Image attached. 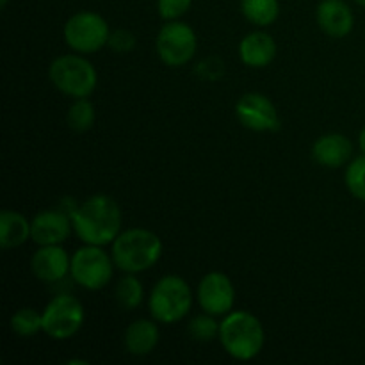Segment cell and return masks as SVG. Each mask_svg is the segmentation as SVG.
<instances>
[{"label": "cell", "mask_w": 365, "mask_h": 365, "mask_svg": "<svg viewBox=\"0 0 365 365\" xmlns=\"http://www.w3.org/2000/svg\"><path fill=\"white\" fill-rule=\"evenodd\" d=\"M96 121V109L89 98H77L66 113V123L75 132H88Z\"/></svg>", "instance_id": "obj_22"}, {"label": "cell", "mask_w": 365, "mask_h": 365, "mask_svg": "<svg viewBox=\"0 0 365 365\" xmlns=\"http://www.w3.org/2000/svg\"><path fill=\"white\" fill-rule=\"evenodd\" d=\"M359 148H360V152L365 153V127L360 130V134H359Z\"/></svg>", "instance_id": "obj_27"}, {"label": "cell", "mask_w": 365, "mask_h": 365, "mask_svg": "<svg viewBox=\"0 0 365 365\" xmlns=\"http://www.w3.org/2000/svg\"><path fill=\"white\" fill-rule=\"evenodd\" d=\"M235 116L242 127L253 132H274L280 127L277 107L262 93H246L235 103Z\"/></svg>", "instance_id": "obj_11"}, {"label": "cell", "mask_w": 365, "mask_h": 365, "mask_svg": "<svg viewBox=\"0 0 365 365\" xmlns=\"http://www.w3.org/2000/svg\"><path fill=\"white\" fill-rule=\"evenodd\" d=\"M31 239V221L16 210L4 209L0 212V246L2 250H14Z\"/></svg>", "instance_id": "obj_18"}, {"label": "cell", "mask_w": 365, "mask_h": 365, "mask_svg": "<svg viewBox=\"0 0 365 365\" xmlns=\"http://www.w3.org/2000/svg\"><path fill=\"white\" fill-rule=\"evenodd\" d=\"M187 331L192 341L210 342L220 335V323L216 321V316L203 312L202 316L192 317L191 323L187 324Z\"/></svg>", "instance_id": "obj_23"}, {"label": "cell", "mask_w": 365, "mask_h": 365, "mask_svg": "<svg viewBox=\"0 0 365 365\" xmlns=\"http://www.w3.org/2000/svg\"><path fill=\"white\" fill-rule=\"evenodd\" d=\"M11 331L21 339H31L43 330V312L31 307H21L11 316Z\"/></svg>", "instance_id": "obj_21"}, {"label": "cell", "mask_w": 365, "mask_h": 365, "mask_svg": "<svg viewBox=\"0 0 365 365\" xmlns=\"http://www.w3.org/2000/svg\"><path fill=\"white\" fill-rule=\"evenodd\" d=\"M356 4H359V6H362V7H365V0H355Z\"/></svg>", "instance_id": "obj_30"}, {"label": "cell", "mask_w": 365, "mask_h": 365, "mask_svg": "<svg viewBox=\"0 0 365 365\" xmlns=\"http://www.w3.org/2000/svg\"><path fill=\"white\" fill-rule=\"evenodd\" d=\"M135 45L138 41H135L134 32L127 31V29H118V31L110 32L109 43H107V46H110L116 53H130Z\"/></svg>", "instance_id": "obj_26"}, {"label": "cell", "mask_w": 365, "mask_h": 365, "mask_svg": "<svg viewBox=\"0 0 365 365\" xmlns=\"http://www.w3.org/2000/svg\"><path fill=\"white\" fill-rule=\"evenodd\" d=\"M346 187L360 202H365V153L353 159L346 168Z\"/></svg>", "instance_id": "obj_24"}, {"label": "cell", "mask_w": 365, "mask_h": 365, "mask_svg": "<svg viewBox=\"0 0 365 365\" xmlns=\"http://www.w3.org/2000/svg\"><path fill=\"white\" fill-rule=\"evenodd\" d=\"M217 339L228 356L239 362H250L262 351L266 334L260 319L252 312L232 310L220 323Z\"/></svg>", "instance_id": "obj_2"}, {"label": "cell", "mask_w": 365, "mask_h": 365, "mask_svg": "<svg viewBox=\"0 0 365 365\" xmlns=\"http://www.w3.org/2000/svg\"><path fill=\"white\" fill-rule=\"evenodd\" d=\"M191 4L192 0H157V11L166 21L180 20L191 9Z\"/></svg>", "instance_id": "obj_25"}, {"label": "cell", "mask_w": 365, "mask_h": 365, "mask_svg": "<svg viewBox=\"0 0 365 365\" xmlns=\"http://www.w3.org/2000/svg\"><path fill=\"white\" fill-rule=\"evenodd\" d=\"M86 323L82 303L71 294H57L43 309V331L53 341H68Z\"/></svg>", "instance_id": "obj_8"}, {"label": "cell", "mask_w": 365, "mask_h": 365, "mask_svg": "<svg viewBox=\"0 0 365 365\" xmlns=\"http://www.w3.org/2000/svg\"><path fill=\"white\" fill-rule=\"evenodd\" d=\"M196 299L203 312L210 316H227L235 305V287L230 277L221 271H210L200 280Z\"/></svg>", "instance_id": "obj_10"}, {"label": "cell", "mask_w": 365, "mask_h": 365, "mask_svg": "<svg viewBox=\"0 0 365 365\" xmlns=\"http://www.w3.org/2000/svg\"><path fill=\"white\" fill-rule=\"evenodd\" d=\"M192 307V291L178 274H166L153 285L148 298L150 316L160 324H175L185 319Z\"/></svg>", "instance_id": "obj_5"}, {"label": "cell", "mask_w": 365, "mask_h": 365, "mask_svg": "<svg viewBox=\"0 0 365 365\" xmlns=\"http://www.w3.org/2000/svg\"><path fill=\"white\" fill-rule=\"evenodd\" d=\"M7 2H9V0H0V7H6Z\"/></svg>", "instance_id": "obj_29"}, {"label": "cell", "mask_w": 365, "mask_h": 365, "mask_svg": "<svg viewBox=\"0 0 365 365\" xmlns=\"http://www.w3.org/2000/svg\"><path fill=\"white\" fill-rule=\"evenodd\" d=\"M160 341V331L157 321L135 319L127 327L123 334V346L132 356H148L155 351Z\"/></svg>", "instance_id": "obj_17"}, {"label": "cell", "mask_w": 365, "mask_h": 365, "mask_svg": "<svg viewBox=\"0 0 365 365\" xmlns=\"http://www.w3.org/2000/svg\"><path fill=\"white\" fill-rule=\"evenodd\" d=\"M68 364H70V365H75V364H81V365H88L89 362H88V360H68Z\"/></svg>", "instance_id": "obj_28"}, {"label": "cell", "mask_w": 365, "mask_h": 365, "mask_svg": "<svg viewBox=\"0 0 365 365\" xmlns=\"http://www.w3.org/2000/svg\"><path fill=\"white\" fill-rule=\"evenodd\" d=\"M63 36L68 48L82 56H91L107 46L110 29L102 14L95 11H78L66 20Z\"/></svg>", "instance_id": "obj_6"}, {"label": "cell", "mask_w": 365, "mask_h": 365, "mask_svg": "<svg viewBox=\"0 0 365 365\" xmlns=\"http://www.w3.org/2000/svg\"><path fill=\"white\" fill-rule=\"evenodd\" d=\"M353 155V143L349 138L339 132H330L321 138L312 145V159L319 166L337 170V168L346 166Z\"/></svg>", "instance_id": "obj_15"}, {"label": "cell", "mask_w": 365, "mask_h": 365, "mask_svg": "<svg viewBox=\"0 0 365 365\" xmlns=\"http://www.w3.org/2000/svg\"><path fill=\"white\" fill-rule=\"evenodd\" d=\"M113 255L103 252V246L86 245L71 255V278L86 291H100L107 287L114 274Z\"/></svg>", "instance_id": "obj_7"}, {"label": "cell", "mask_w": 365, "mask_h": 365, "mask_svg": "<svg viewBox=\"0 0 365 365\" xmlns=\"http://www.w3.org/2000/svg\"><path fill=\"white\" fill-rule=\"evenodd\" d=\"M48 77L53 88L70 98H89L98 86V71L82 53H66L50 63Z\"/></svg>", "instance_id": "obj_4"}, {"label": "cell", "mask_w": 365, "mask_h": 365, "mask_svg": "<svg viewBox=\"0 0 365 365\" xmlns=\"http://www.w3.org/2000/svg\"><path fill=\"white\" fill-rule=\"evenodd\" d=\"M241 13L250 24L257 27H269L278 20V0H241Z\"/></svg>", "instance_id": "obj_19"}, {"label": "cell", "mask_w": 365, "mask_h": 365, "mask_svg": "<svg viewBox=\"0 0 365 365\" xmlns=\"http://www.w3.org/2000/svg\"><path fill=\"white\" fill-rule=\"evenodd\" d=\"M316 20L321 31L334 39L346 38L355 27V14L344 0H321L316 9Z\"/></svg>", "instance_id": "obj_14"}, {"label": "cell", "mask_w": 365, "mask_h": 365, "mask_svg": "<svg viewBox=\"0 0 365 365\" xmlns=\"http://www.w3.org/2000/svg\"><path fill=\"white\" fill-rule=\"evenodd\" d=\"M121 209L109 195H93L71 214L73 232L84 245L107 246L121 232Z\"/></svg>", "instance_id": "obj_1"}, {"label": "cell", "mask_w": 365, "mask_h": 365, "mask_svg": "<svg viewBox=\"0 0 365 365\" xmlns=\"http://www.w3.org/2000/svg\"><path fill=\"white\" fill-rule=\"evenodd\" d=\"M160 61L170 68H182L191 63L198 50V36L185 21L173 20L160 27L155 39Z\"/></svg>", "instance_id": "obj_9"}, {"label": "cell", "mask_w": 365, "mask_h": 365, "mask_svg": "<svg viewBox=\"0 0 365 365\" xmlns=\"http://www.w3.org/2000/svg\"><path fill=\"white\" fill-rule=\"evenodd\" d=\"M31 271L39 282L56 284L71 271V257L61 245L39 246L31 259Z\"/></svg>", "instance_id": "obj_13"}, {"label": "cell", "mask_w": 365, "mask_h": 365, "mask_svg": "<svg viewBox=\"0 0 365 365\" xmlns=\"http://www.w3.org/2000/svg\"><path fill=\"white\" fill-rule=\"evenodd\" d=\"M114 298L123 310H138L145 302V287L134 273H125V277L116 282Z\"/></svg>", "instance_id": "obj_20"}, {"label": "cell", "mask_w": 365, "mask_h": 365, "mask_svg": "<svg viewBox=\"0 0 365 365\" xmlns=\"http://www.w3.org/2000/svg\"><path fill=\"white\" fill-rule=\"evenodd\" d=\"M71 230V217L63 209L41 210L31 221V239L38 246L63 245L70 237Z\"/></svg>", "instance_id": "obj_12"}, {"label": "cell", "mask_w": 365, "mask_h": 365, "mask_svg": "<svg viewBox=\"0 0 365 365\" xmlns=\"http://www.w3.org/2000/svg\"><path fill=\"white\" fill-rule=\"evenodd\" d=\"M163 241L148 228H128L120 232L113 242L114 264L123 273H143L155 266L163 257Z\"/></svg>", "instance_id": "obj_3"}, {"label": "cell", "mask_w": 365, "mask_h": 365, "mask_svg": "<svg viewBox=\"0 0 365 365\" xmlns=\"http://www.w3.org/2000/svg\"><path fill=\"white\" fill-rule=\"evenodd\" d=\"M277 41L273 39V36L264 31L250 32L239 43L241 63L248 68H255V70L269 66L277 57Z\"/></svg>", "instance_id": "obj_16"}]
</instances>
